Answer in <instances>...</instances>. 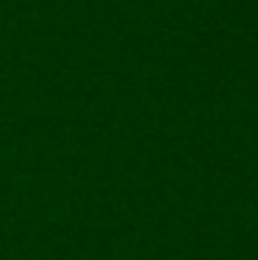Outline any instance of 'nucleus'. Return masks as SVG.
Wrapping results in <instances>:
<instances>
[]
</instances>
